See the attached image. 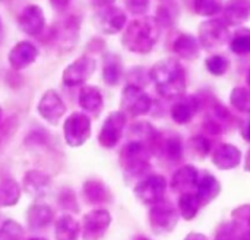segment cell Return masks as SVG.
Segmentation results:
<instances>
[{
  "label": "cell",
  "instance_id": "30",
  "mask_svg": "<svg viewBox=\"0 0 250 240\" xmlns=\"http://www.w3.org/2000/svg\"><path fill=\"white\" fill-rule=\"evenodd\" d=\"M201 208H202V205H201V201H199L196 194L188 192V194L180 195V198H179V214L183 220H186V221L193 220Z\"/></svg>",
  "mask_w": 250,
  "mask_h": 240
},
{
  "label": "cell",
  "instance_id": "43",
  "mask_svg": "<svg viewBox=\"0 0 250 240\" xmlns=\"http://www.w3.org/2000/svg\"><path fill=\"white\" fill-rule=\"evenodd\" d=\"M114 1H116V0H91L92 6L97 7V9H104V7H107V6H113Z\"/></svg>",
  "mask_w": 250,
  "mask_h": 240
},
{
  "label": "cell",
  "instance_id": "42",
  "mask_svg": "<svg viewBox=\"0 0 250 240\" xmlns=\"http://www.w3.org/2000/svg\"><path fill=\"white\" fill-rule=\"evenodd\" d=\"M125 4L133 15H142L148 10L149 0H125Z\"/></svg>",
  "mask_w": 250,
  "mask_h": 240
},
{
  "label": "cell",
  "instance_id": "4",
  "mask_svg": "<svg viewBox=\"0 0 250 240\" xmlns=\"http://www.w3.org/2000/svg\"><path fill=\"white\" fill-rule=\"evenodd\" d=\"M152 107L151 97L139 87L126 85L122 92V110L132 117L146 114Z\"/></svg>",
  "mask_w": 250,
  "mask_h": 240
},
{
  "label": "cell",
  "instance_id": "15",
  "mask_svg": "<svg viewBox=\"0 0 250 240\" xmlns=\"http://www.w3.org/2000/svg\"><path fill=\"white\" fill-rule=\"evenodd\" d=\"M78 34H79V19L75 16H69L54 25L51 38L60 47L70 50L78 41Z\"/></svg>",
  "mask_w": 250,
  "mask_h": 240
},
{
  "label": "cell",
  "instance_id": "52",
  "mask_svg": "<svg viewBox=\"0 0 250 240\" xmlns=\"http://www.w3.org/2000/svg\"><path fill=\"white\" fill-rule=\"evenodd\" d=\"M135 240H149V239H146V238H136Z\"/></svg>",
  "mask_w": 250,
  "mask_h": 240
},
{
  "label": "cell",
  "instance_id": "46",
  "mask_svg": "<svg viewBox=\"0 0 250 240\" xmlns=\"http://www.w3.org/2000/svg\"><path fill=\"white\" fill-rule=\"evenodd\" d=\"M242 135H243L245 141H248L250 144V117L245 122V125H243V128H242Z\"/></svg>",
  "mask_w": 250,
  "mask_h": 240
},
{
  "label": "cell",
  "instance_id": "13",
  "mask_svg": "<svg viewBox=\"0 0 250 240\" xmlns=\"http://www.w3.org/2000/svg\"><path fill=\"white\" fill-rule=\"evenodd\" d=\"M95 21H97V26L104 34L113 35L123 29L126 23V13L116 6H107L98 10Z\"/></svg>",
  "mask_w": 250,
  "mask_h": 240
},
{
  "label": "cell",
  "instance_id": "20",
  "mask_svg": "<svg viewBox=\"0 0 250 240\" xmlns=\"http://www.w3.org/2000/svg\"><path fill=\"white\" fill-rule=\"evenodd\" d=\"M25 192L34 196H42L47 194L51 185V179L45 172L41 170H29L25 173L22 180Z\"/></svg>",
  "mask_w": 250,
  "mask_h": 240
},
{
  "label": "cell",
  "instance_id": "2",
  "mask_svg": "<svg viewBox=\"0 0 250 240\" xmlns=\"http://www.w3.org/2000/svg\"><path fill=\"white\" fill-rule=\"evenodd\" d=\"M158 21H155L154 18H144L135 19L127 25L122 41L129 51L145 54L152 50L158 40Z\"/></svg>",
  "mask_w": 250,
  "mask_h": 240
},
{
  "label": "cell",
  "instance_id": "22",
  "mask_svg": "<svg viewBox=\"0 0 250 240\" xmlns=\"http://www.w3.org/2000/svg\"><path fill=\"white\" fill-rule=\"evenodd\" d=\"M250 16V0H230L224 7V23L239 25Z\"/></svg>",
  "mask_w": 250,
  "mask_h": 240
},
{
  "label": "cell",
  "instance_id": "18",
  "mask_svg": "<svg viewBox=\"0 0 250 240\" xmlns=\"http://www.w3.org/2000/svg\"><path fill=\"white\" fill-rule=\"evenodd\" d=\"M242 153L231 144H220L212 153V164L220 170H233L240 164Z\"/></svg>",
  "mask_w": 250,
  "mask_h": 240
},
{
  "label": "cell",
  "instance_id": "21",
  "mask_svg": "<svg viewBox=\"0 0 250 240\" xmlns=\"http://www.w3.org/2000/svg\"><path fill=\"white\" fill-rule=\"evenodd\" d=\"M221 192V185L209 173H204L202 177H199L198 185H196V195L201 201V205L205 207L209 202H212Z\"/></svg>",
  "mask_w": 250,
  "mask_h": 240
},
{
  "label": "cell",
  "instance_id": "31",
  "mask_svg": "<svg viewBox=\"0 0 250 240\" xmlns=\"http://www.w3.org/2000/svg\"><path fill=\"white\" fill-rule=\"evenodd\" d=\"M231 106L240 113L250 114V89L243 87H236L230 94Z\"/></svg>",
  "mask_w": 250,
  "mask_h": 240
},
{
  "label": "cell",
  "instance_id": "23",
  "mask_svg": "<svg viewBox=\"0 0 250 240\" xmlns=\"http://www.w3.org/2000/svg\"><path fill=\"white\" fill-rule=\"evenodd\" d=\"M79 106L88 113L98 114L104 106L101 91L97 87H91V85L83 87L79 92Z\"/></svg>",
  "mask_w": 250,
  "mask_h": 240
},
{
  "label": "cell",
  "instance_id": "17",
  "mask_svg": "<svg viewBox=\"0 0 250 240\" xmlns=\"http://www.w3.org/2000/svg\"><path fill=\"white\" fill-rule=\"evenodd\" d=\"M38 48L29 41H19L9 53V63L15 70H22L35 62Z\"/></svg>",
  "mask_w": 250,
  "mask_h": 240
},
{
  "label": "cell",
  "instance_id": "35",
  "mask_svg": "<svg viewBox=\"0 0 250 240\" xmlns=\"http://www.w3.org/2000/svg\"><path fill=\"white\" fill-rule=\"evenodd\" d=\"M23 230L15 220H6L0 227V240H21Z\"/></svg>",
  "mask_w": 250,
  "mask_h": 240
},
{
  "label": "cell",
  "instance_id": "47",
  "mask_svg": "<svg viewBox=\"0 0 250 240\" xmlns=\"http://www.w3.org/2000/svg\"><path fill=\"white\" fill-rule=\"evenodd\" d=\"M185 240H208V238L201 233H190L185 238Z\"/></svg>",
  "mask_w": 250,
  "mask_h": 240
},
{
  "label": "cell",
  "instance_id": "26",
  "mask_svg": "<svg viewBox=\"0 0 250 240\" xmlns=\"http://www.w3.org/2000/svg\"><path fill=\"white\" fill-rule=\"evenodd\" d=\"M83 196L89 204H104L110 201V192L100 180H86L83 183Z\"/></svg>",
  "mask_w": 250,
  "mask_h": 240
},
{
  "label": "cell",
  "instance_id": "33",
  "mask_svg": "<svg viewBox=\"0 0 250 240\" xmlns=\"http://www.w3.org/2000/svg\"><path fill=\"white\" fill-rule=\"evenodd\" d=\"M163 154L173 163H177L183 158V145L179 136H171L164 141Z\"/></svg>",
  "mask_w": 250,
  "mask_h": 240
},
{
  "label": "cell",
  "instance_id": "50",
  "mask_svg": "<svg viewBox=\"0 0 250 240\" xmlns=\"http://www.w3.org/2000/svg\"><path fill=\"white\" fill-rule=\"evenodd\" d=\"M246 81H248V85L250 87V69L248 70V76H246Z\"/></svg>",
  "mask_w": 250,
  "mask_h": 240
},
{
  "label": "cell",
  "instance_id": "16",
  "mask_svg": "<svg viewBox=\"0 0 250 240\" xmlns=\"http://www.w3.org/2000/svg\"><path fill=\"white\" fill-rule=\"evenodd\" d=\"M201 107V100L195 95L180 97L171 107V119L179 125L189 123Z\"/></svg>",
  "mask_w": 250,
  "mask_h": 240
},
{
  "label": "cell",
  "instance_id": "49",
  "mask_svg": "<svg viewBox=\"0 0 250 240\" xmlns=\"http://www.w3.org/2000/svg\"><path fill=\"white\" fill-rule=\"evenodd\" d=\"M239 240H250V229L248 230V232H245V233L240 236V239Z\"/></svg>",
  "mask_w": 250,
  "mask_h": 240
},
{
  "label": "cell",
  "instance_id": "14",
  "mask_svg": "<svg viewBox=\"0 0 250 240\" xmlns=\"http://www.w3.org/2000/svg\"><path fill=\"white\" fill-rule=\"evenodd\" d=\"M18 23H19V28L22 29V32L37 37L45 28V18H44V13L40 6L28 4L21 12L19 18H18Z\"/></svg>",
  "mask_w": 250,
  "mask_h": 240
},
{
  "label": "cell",
  "instance_id": "11",
  "mask_svg": "<svg viewBox=\"0 0 250 240\" xmlns=\"http://www.w3.org/2000/svg\"><path fill=\"white\" fill-rule=\"evenodd\" d=\"M199 38L201 44L205 48L221 47L229 41V29L224 21L209 19L201 23L199 26Z\"/></svg>",
  "mask_w": 250,
  "mask_h": 240
},
{
  "label": "cell",
  "instance_id": "24",
  "mask_svg": "<svg viewBox=\"0 0 250 240\" xmlns=\"http://www.w3.org/2000/svg\"><path fill=\"white\" fill-rule=\"evenodd\" d=\"M53 210L48 205H32L28 210L26 214V220H28V226L31 229H42L45 226H48L53 220Z\"/></svg>",
  "mask_w": 250,
  "mask_h": 240
},
{
  "label": "cell",
  "instance_id": "53",
  "mask_svg": "<svg viewBox=\"0 0 250 240\" xmlns=\"http://www.w3.org/2000/svg\"><path fill=\"white\" fill-rule=\"evenodd\" d=\"M0 119H1V109H0Z\"/></svg>",
  "mask_w": 250,
  "mask_h": 240
},
{
  "label": "cell",
  "instance_id": "48",
  "mask_svg": "<svg viewBox=\"0 0 250 240\" xmlns=\"http://www.w3.org/2000/svg\"><path fill=\"white\" fill-rule=\"evenodd\" d=\"M245 169H246V172H250V150L248 151V155H246V163H245Z\"/></svg>",
  "mask_w": 250,
  "mask_h": 240
},
{
  "label": "cell",
  "instance_id": "10",
  "mask_svg": "<svg viewBox=\"0 0 250 240\" xmlns=\"http://www.w3.org/2000/svg\"><path fill=\"white\" fill-rule=\"evenodd\" d=\"M111 223V216L107 210H94L83 217L82 238L83 240H100Z\"/></svg>",
  "mask_w": 250,
  "mask_h": 240
},
{
  "label": "cell",
  "instance_id": "27",
  "mask_svg": "<svg viewBox=\"0 0 250 240\" xmlns=\"http://www.w3.org/2000/svg\"><path fill=\"white\" fill-rule=\"evenodd\" d=\"M173 50L176 54H179L182 59H196L199 54V43L195 37L189 34H182L173 45Z\"/></svg>",
  "mask_w": 250,
  "mask_h": 240
},
{
  "label": "cell",
  "instance_id": "34",
  "mask_svg": "<svg viewBox=\"0 0 250 240\" xmlns=\"http://www.w3.org/2000/svg\"><path fill=\"white\" fill-rule=\"evenodd\" d=\"M193 7L202 16H212L223 9V0H193Z\"/></svg>",
  "mask_w": 250,
  "mask_h": 240
},
{
  "label": "cell",
  "instance_id": "25",
  "mask_svg": "<svg viewBox=\"0 0 250 240\" xmlns=\"http://www.w3.org/2000/svg\"><path fill=\"white\" fill-rule=\"evenodd\" d=\"M81 233L79 223L72 216H62L56 223V240H78Z\"/></svg>",
  "mask_w": 250,
  "mask_h": 240
},
{
  "label": "cell",
  "instance_id": "37",
  "mask_svg": "<svg viewBox=\"0 0 250 240\" xmlns=\"http://www.w3.org/2000/svg\"><path fill=\"white\" fill-rule=\"evenodd\" d=\"M205 65H207V69H208L212 75H217V76L224 75V73L229 70V66H230L229 60H227L224 56H220V54L208 57L207 62H205Z\"/></svg>",
  "mask_w": 250,
  "mask_h": 240
},
{
  "label": "cell",
  "instance_id": "36",
  "mask_svg": "<svg viewBox=\"0 0 250 240\" xmlns=\"http://www.w3.org/2000/svg\"><path fill=\"white\" fill-rule=\"evenodd\" d=\"M189 148L193 154H196L199 158H205V155L209 154L211 151V141L207 138V136H202V135H198V136H193L190 138L189 141Z\"/></svg>",
  "mask_w": 250,
  "mask_h": 240
},
{
  "label": "cell",
  "instance_id": "7",
  "mask_svg": "<svg viewBox=\"0 0 250 240\" xmlns=\"http://www.w3.org/2000/svg\"><path fill=\"white\" fill-rule=\"evenodd\" d=\"M179 217H180V214L176 211V208L173 205L161 201L160 204L152 205V208L149 211V224L152 227V232L157 235L170 233L177 226Z\"/></svg>",
  "mask_w": 250,
  "mask_h": 240
},
{
  "label": "cell",
  "instance_id": "29",
  "mask_svg": "<svg viewBox=\"0 0 250 240\" xmlns=\"http://www.w3.org/2000/svg\"><path fill=\"white\" fill-rule=\"evenodd\" d=\"M21 198V186L13 179H4L0 182V208L13 207Z\"/></svg>",
  "mask_w": 250,
  "mask_h": 240
},
{
  "label": "cell",
  "instance_id": "8",
  "mask_svg": "<svg viewBox=\"0 0 250 240\" xmlns=\"http://www.w3.org/2000/svg\"><path fill=\"white\" fill-rule=\"evenodd\" d=\"M126 126V114L123 111H113L107 116L98 133V142L104 148H114L122 139Z\"/></svg>",
  "mask_w": 250,
  "mask_h": 240
},
{
  "label": "cell",
  "instance_id": "9",
  "mask_svg": "<svg viewBox=\"0 0 250 240\" xmlns=\"http://www.w3.org/2000/svg\"><path fill=\"white\" fill-rule=\"evenodd\" d=\"M95 67H97V63L92 57L81 56L64 69L62 75V81L66 87H78L86 82L92 76V73L95 72Z\"/></svg>",
  "mask_w": 250,
  "mask_h": 240
},
{
  "label": "cell",
  "instance_id": "39",
  "mask_svg": "<svg viewBox=\"0 0 250 240\" xmlns=\"http://www.w3.org/2000/svg\"><path fill=\"white\" fill-rule=\"evenodd\" d=\"M127 79H129V82H130L129 85H135V87L142 88L144 85H146V84L149 82V79H151V72L146 73L145 69H142V67H135V69H132V70L129 72Z\"/></svg>",
  "mask_w": 250,
  "mask_h": 240
},
{
  "label": "cell",
  "instance_id": "3",
  "mask_svg": "<svg viewBox=\"0 0 250 240\" xmlns=\"http://www.w3.org/2000/svg\"><path fill=\"white\" fill-rule=\"evenodd\" d=\"M151 151L142 142L129 141L120 151V166L126 180H144L151 172Z\"/></svg>",
  "mask_w": 250,
  "mask_h": 240
},
{
  "label": "cell",
  "instance_id": "32",
  "mask_svg": "<svg viewBox=\"0 0 250 240\" xmlns=\"http://www.w3.org/2000/svg\"><path fill=\"white\" fill-rule=\"evenodd\" d=\"M231 51L236 54H249L250 53V29L248 28H239L231 40Z\"/></svg>",
  "mask_w": 250,
  "mask_h": 240
},
{
  "label": "cell",
  "instance_id": "51",
  "mask_svg": "<svg viewBox=\"0 0 250 240\" xmlns=\"http://www.w3.org/2000/svg\"><path fill=\"white\" fill-rule=\"evenodd\" d=\"M28 240H47V239H44V238H32V239H28Z\"/></svg>",
  "mask_w": 250,
  "mask_h": 240
},
{
  "label": "cell",
  "instance_id": "12",
  "mask_svg": "<svg viewBox=\"0 0 250 240\" xmlns=\"http://www.w3.org/2000/svg\"><path fill=\"white\" fill-rule=\"evenodd\" d=\"M37 110L44 120H47L51 125H57V122L66 113V106L56 91L48 89L42 94L37 106Z\"/></svg>",
  "mask_w": 250,
  "mask_h": 240
},
{
  "label": "cell",
  "instance_id": "19",
  "mask_svg": "<svg viewBox=\"0 0 250 240\" xmlns=\"http://www.w3.org/2000/svg\"><path fill=\"white\" fill-rule=\"evenodd\" d=\"M198 180H199V173L198 170L190 166V164H186L183 167H180L171 177V182H170V188L173 192H177V194H188L190 192V189L196 188L198 185Z\"/></svg>",
  "mask_w": 250,
  "mask_h": 240
},
{
  "label": "cell",
  "instance_id": "28",
  "mask_svg": "<svg viewBox=\"0 0 250 240\" xmlns=\"http://www.w3.org/2000/svg\"><path fill=\"white\" fill-rule=\"evenodd\" d=\"M122 78V60L117 54H105L103 65V79L107 85H117Z\"/></svg>",
  "mask_w": 250,
  "mask_h": 240
},
{
  "label": "cell",
  "instance_id": "5",
  "mask_svg": "<svg viewBox=\"0 0 250 240\" xmlns=\"http://www.w3.org/2000/svg\"><path fill=\"white\" fill-rule=\"evenodd\" d=\"M64 141L67 145L76 148L83 145L91 136V120L83 113L70 114L63 125Z\"/></svg>",
  "mask_w": 250,
  "mask_h": 240
},
{
  "label": "cell",
  "instance_id": "41",
  "mask_svg": "<svg viewBox=\"0 0 250 240\" xmlns=\"http://www.w3.org/2000/svg\"><path fill=\"white\" fill-rule=\"evenodd\" d=\"M177 18V7L174 4L168 6V4H163L158 9V22L164 23V25H171Z\"/></svg>",
  "mask_w": 250,
  "mask_h": 240
},
{
  "label": "cell",
  "instance_id": "1",
  "mask_svg": "<svg viewBox=\"0 0 250 240\" xmlns=\"http://www.w3.org/2000/svg\"><path fill=\"white\" fill-rule=\"evenodd\" d=\"M151 79L158 94L164 98H180L186 91V73L176 59H163L155 63L151 69Z\"/></svg>",
  "mask_w": 250,
  "mask_h": 240
},
{
  "label": "cell",
  "instance_id": "44",
  "mask_svg": "<svg viewBox=\"0 0 250 240\" xmlns=\"http://www.w3.org/2000/svg\"><path fill=\"white\" fill-rule=\"evenodd\" d=\"M50 3L56 10H63L70 3V0H50Z\"/></svg>",
  "mask_w": 250,
  "mask_h": 240
},
{
  "label": "cell",
  "instance_id": "38",
  "mask_svg": "<svg viewBox=\"0 0 250 240\" xmlns=\"http://www.w3.org/2000/svg\"><path fill=\"white\" fill-rule=\"evenodd\" d=\"M18 128V119L15 116L6 119L1 125H0V150L4 147V144L13 136L15 131Z\"/></svg>",
  "mask_w": 250,
  "mask_h": 240
},
{
  "label": "cell",
  "instance_id": "6",
  "mask_svg": "<svg viewBox=\"0 0 250 240\" xmlns=\"http://www.w3.org/2000/svg\"><path fill=\"white\" fill-rule=\"evenodd\" d=\"M167 186H168V183H167L166 177H163L160 175L148 176L135 186V195L142 204L157 205L164 199Z\"/></svg>",
  "mask_w": 250,
  "mask_h": 240
},
{
  "label": "cell",
  "instance_id": "40",
  "mask_svg": "<svg viewBox=\"0 0 250 240\" xmlns=\"http://www.w3.org/2000/svg\"><path fill=\"white\" fill-rule=\"evenodd\" d=\"M59 202L62 205V208L67 210L69 213H76L78 211V202H76V196L73 194L72 189H63L59 195Z\"/></svg>",
  "mask_w": 250,
  "mask_h": 240
},
{
  "label": "cell",
  "instance_id": "45",
  "mask_svg": "<svg viewBox=\"0 0 250 240\" xmlns=\"http://www.w3.org/2000/svg\"><path fill=\"white\" fill-rule=\"evenodd\" d=\"M217 240H234L233 239V230H231V227H227V230H221Z\"/></svg>",
  "mask_w": 250,
  "mask_h": 240
},
{
  "label": "cell",
  "instance_id": "54",
  "mask_svg": "<svg viewBox=\"0 0 250 240\" xmlns=\"http://www.w3.org/2000/svg\"><path fill=\"white\" fill-rule=\"evenodd\" d=\"M249 226H250V220H249Z\"/></svg>",
  "mask_w": 250,
  "mask_h": 240
}]
</instances>
